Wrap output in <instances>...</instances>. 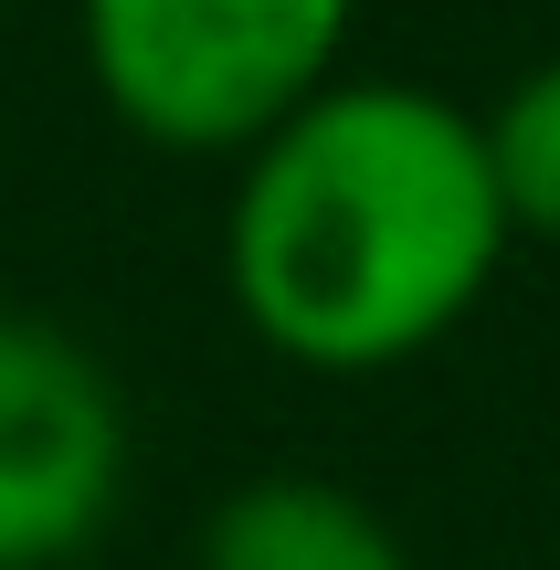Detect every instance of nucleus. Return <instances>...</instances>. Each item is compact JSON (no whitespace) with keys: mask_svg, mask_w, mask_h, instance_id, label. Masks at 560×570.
Masks as SVG:
<instances>
[{"mask_svg":"<svg viewBox=\"0 0 560 570\" xmlns=\"http://www.w3.org/2000/svg\"><path fill=\"white\" fill-rule=\"evenodd\" d=\"M477 106L413 75H328L233 159L223 296L254 348L317 381H381L444 348L508 275Z\"/></svg>","mask_w":560,"mask_h":570,"instance_id":"nucleus-1","label":"nucleus"},{"mask_svg":"<svg viewBox=\"0 0 560 570\" xmlns=\"http://www.w3.org/2000/svg\"><path fill=\"white\" fill-rule=\"evenodd\" d=\"M360 0H75L106 117L169 159H244L275 117L350 75Z\"/></svg>","mask_w":560,"mask_h":570,"instance_id":"nucleus-2","label":"nucleus"},{"mask_svg":"<svg viewBox=\"0 0 560 570\" xmlns=\"http://www.w3.org/2000/svg\"><path fill=\"white\" fill-rule=\"evenodd\" d=\"M127 497V391L75 327L0 306V570H63Z\"/></svg>","mask_w":560,"mask_h":570,"instance_id":"nucleus-3","label":"nucleus"},{"mask_svg":"<svg viewBox=\"0 0 560 570\" xmlns=\"http://www.w3.org/2000/svg\"><path fill=\"white\" fill-rule=\"evenodd\" d=\"M190 570H413V550L360 487L275 465V475H244V487L212 497Z\"/></svg>","mask_w":560,"mask_h":570,"instance_id":"nucleus-4","label":"nucleus"},{"mask_svg":"<svg viewBox=\"0 0 560 570\" xmlns=\"http://www.w3.org/2000/svg\"><path fill=\"white\" fill-rule=\"evenodd\" d=\"M487 169H498V202H508V233H540L560 244V53L529 63L498 106H487Z\"/></svg>","mask_w":560,"mask_h":570,"instance_id":"nucleus-5","label":"nucleus"}]
</instances>
